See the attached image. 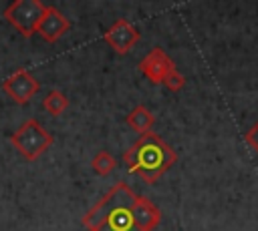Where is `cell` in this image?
Instances as JSON below:
<instances>
[{
    "label": "cell",
    "mask_w": 258,
    "mask_h": 231,
    "mask_svg": "<svg viewBox=\"0 0 258 231\" xmlns=\"http://www.w3.org/2000/svg\"><path fill=\"white\" fill-rule=\"evenodd\" d=\"M159 221L157 205L137 195L123 181L113 185L83 217L89 231H153Z\"/></svg>",
    "instance_id": "6da1fadb"
},
{
    "label": "cell",
    "mask_w": 258,
    "mask_h": 231,
    "mask_svg": "<svg viewBox=\"0 0 258 231\" xmlns=\"http://www.w3.org/2000/svg\"><path fill=\"white\" fill-rule=\"evenodd\" d=\"M177 155L175 151L155 133L141 135L125 153L123 161L125 167L139 175V179L147 185H153L173 163Z\"/></svg>",
    "instance_id": "7a4b0ae2"
},
{
    "label": "cell",
    "mask_w": 258,
    "mask_h": 231,
    "mask_svg": "<svg viewBox=\"0 0 258 231\" xmlns=\"http://www.w3.org/2000/svg\"><path fill=\"white\" fill-rule=\"evenodd\" d=\"M52 135L36 121V119H28L24 121L12 135H10V143L14 145V149L26 159V161H36L44 151H48V147L52 145Z\"/></svg>",
    "instance_id": "3957f363"
},
{
    "label": "cell",
    "mask_w": 258,
    "mask_h": 231,
    "mask_svg": "<svg viewBox=\"0 0 258 231\" xmlns=\"http://www.w3.org/2000/svg\"><path fill=\"white\" fill-rule=\"evenodd\" d=\"M44 8H46V4H42L40 0H14L12 4L6 6L4 18L24 38H30L36 32V26L42 18Z\"/></svg>",
    "instance_id": "277c9868"
},
{
    "label": "cell",
    "mask_w": 258,
    "mask_h": 231,
    "mask_svg": "<svg viewBox=\"0 0 258 231\" xmlns=\"http://www.w3.org/2000/svg\"><path fill=\"white\" fill-rule=\"evenodd\" d=\"M40 82L24 68H16L8 78L2 80V90L18 104H28L38 92Z\"/></svg>",
    "instance_id": "5b68a950"
},
{
    "label": "cell",
    "mask_w": 258,
    "mask_h": 231,
    "mask_svg": "<svg viewBox=\"0 0 258 231\" xmlns=\"http://www.w3.org/2000/svg\"><path fill=\"white\" fill-rule=\"evenodd\" d=\"M103 38H105V42H107L117 54H127V52L135 46V42L139 40V32H137V28H135L129 20L119 18V20L113 22V26L103 34Z\"/></svg>",
    "instance_id": "8992f818"
},
{
    "label": "cell",
    "mask_w": 258,
    "mask_h": 231,
    "mask_svg": "<svg viewBox=\"0 0 258 231\" xmlns=\"http://www.w3.org/2000/svg\"><path fill=\"white\" fill-rule=\"evenodd\" d=\"M71 30V22L69 18L54 6H46L42 12V18L36 26V32L40 34L42 40L46 42H56L62 34H67Z\"/></svg>",
    "instance_id": "52a82bcc"
},
{
    "label": "cell",
    "mask_w": 258,
    "mask_h": 231,
    "mask_svg": "<svg viewBox=\"0 0 258 231\" xmlns=\"http://www.w3.org/2000/svg\"><path fill=\"white\" fill-rule=\"evenodd\" d=\"M173 60L161 50V48H153L141 62H139V68L141 72L151 80V82H161L163 76L173 68Z\"/></svg>",
    "instance_id": "ba28073f"
},
{
    "label": "cell",
    "mask_w": 258,
    "mask_h": 231,
    "mask_svg": "<svg viewBox=\"0 0 258 231\" xmlns=\"http://www.w3.org/2000/svg\"><path fill=\"white\" fill-rule=\"evenodd\" d=\"M153 123H155L153 112H151L147 106H143V104H137V106L127 114V125H129L133 131H137L139 135L151 133Z\"/></svg>",
    "instance_id": "9c48e42d"
},
{
    "label": "cell",
    "mask_w": 258,
    "mask_h": 231,
    "mask_svg": "<svg viewBox=\"0 0 258 231\" xmlns=\"http://www.w3.org/2000/svg\"><path fill=\"white\" fill-rule=\"evenodd\" d=\"M42 106H44V110H46L48 114L58 117V114H62V112L67 110L69 98H67L64 92H60V90H50V92L42 98Z\"/></svg>",
    "instance_id": "30bf717a"
},
{
    "label": "cell",
    "mask_w": 258,
    "mask_h": 231,
    "mask_svg": "<svg viewBox=\"0 0 258 231\" xmlns=\"http://www.w3.org/2000/svg\"><path fill=\"white\" fill-rule=\"evenodd\" d=\"M115 165H117L115 157H113L111 153H107V151H99V153L93 157V161H91L93 171H95L97 175H101V177H107V175L115 169Z\"/></svg>",
    "instance_id": "8fae6325"
},
{
    "label": "cell",
    "mask_w": 258,
    "mask_h": 231,
    "mask_svg": "<svg viewBox=\"0 0 258 231\" xmlns=\"http://www.w3.org/2000/svg\"><path fill=\"white\" fill-rule=\"evenodd\" d=\"M169 90H173V92H177V90H181L183 86H185V76L173 66L165 76H163V80H161Z\"/></svg>",
    "instance_id": "7c38bea8"
},
{
    "label": "cell",
    "mask_w": 258,
    "mask_h": 231,
    "mask_svg": "<svg viewBox=\"0 0 258 231\" xmlns=\"http://www.w3.org/2000/svg\"><path fill=\"white\" fill-rule=\"evenodd\" d=\"M244 139H246V143L250 145V149L258 155V123H254L248 131H246V135H244Z\"/></svg>",
    "instance_id": "4fadbf2b"
}]
</instances>
